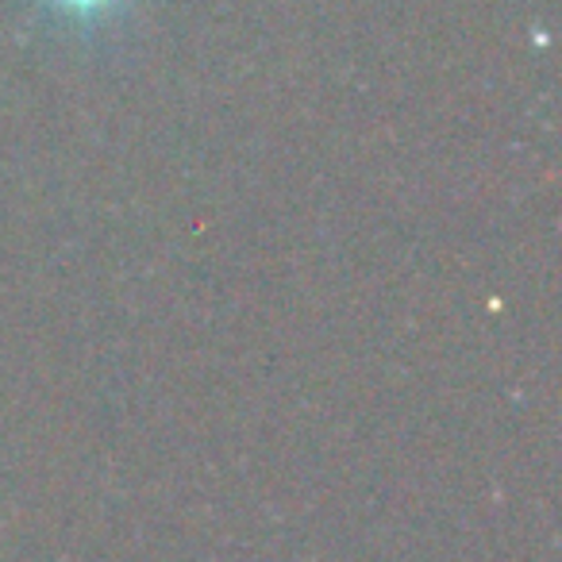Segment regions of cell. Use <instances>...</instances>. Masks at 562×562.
<instances>
[{
	"label": "cell",
	"instance_id": "6da1fadb",
	"mask_svg": "<svg viewBox=\"0 0 562 562\" xmlns=\"http://www.w3.org/2000/svg\"><path fill=\"white\" fill-rule=\"evenodd\" d=\"M58 4L78 9V12H97V9H104V4H112V0H58Z\"/></svg>",
	"mask_w": 562,
	"mask_h": 562
}]
</instances>
